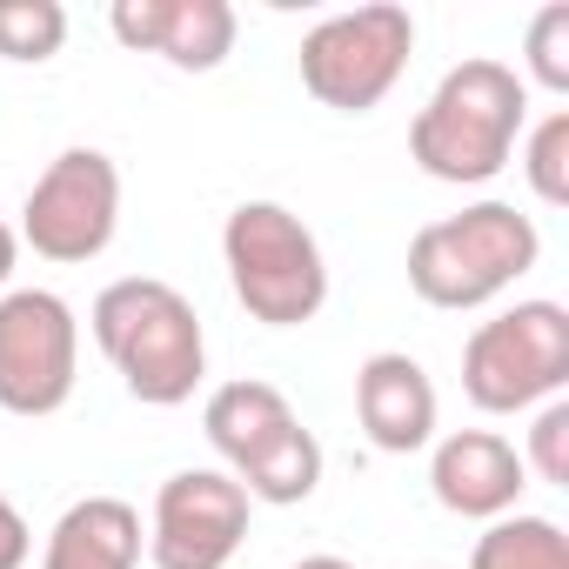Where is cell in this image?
<instances>
[{
	"mask_svg": "<svg viewBox=\"0 0 569 569\" xmlns=\"http://www.w3.org/2000/svg\"><path fill=\"white\" fill-rule=\"evenodd\" d=\"M241 489H248V502H268V509H296V502H309L316 496V482H322V442H316V429H302V416L281 429V436H268L241 469H228Z\"/></svg>",
	"mask_w": 569,
	"mask_h": 569,
	"instance_id": "obj_14",
	"label": "cell"
},
{
	"mask_svg": "<svg viewBox=\"0 0 569 569\" xmlns=\"http://www.w3.org/2000/svg\"><path fill=\"white\" fill-rule=\"evenodd\" d=\"M429 489L449 516L462 522H496L522 502L529 489V469L516 456L509 436L496 429H456V436H436V456H429Z\"/></svg>",
	"mask_w": 569,
	"mask_h": 569,
	"instance_id": "obj_10",
	"label": "cell"
},
{
	"mask_svg": "<svg viewBox=\"0 0 569 569\" xmlns=\"http://www.w3.org/2000/svg\"><path fill=\"white\" fill-rule=\"evenodd\" d=\"M469 569H569V536H562V522H549V516L509 509V516H496V522L476 536Z\"/></svg>",
	"mask_w": 569,
	"mask_h": 569,
	"instance_id": "obj_16",
	"label": "cell"
},
{
	"mask_svg": "<svg viewBox=\"0 0 569 569\" xmlns=\"http://www.w3.org/2000/svg\"><path fill=\"white\" fill-rule=\"evenodd\" d=\"M542 234L529 214H516L509 201H469L462 214H442L429 228H416L409 241V289L429 309H489L502 289L536 268Z\"/></svg>",
	"mask_w": 569,
	"mask_h": 569,
	"instance_id": "obj_3",
	"label": "cell"
},
{
	"mask_svg": "<svg viewBox=\"0 0 569 569\" xmlns=\"http://www.w3.org/2000/svg\"><path fill=\"white\" fill-rule=\"evenodd\" d=\"M88 329L114 362L121 389L148 409H181L208 376V336L194 302L161 274H121L94 296Z\"/></svg>",
	"mask_w": 569,
	"mask_h": 569,
	"instance_id": "obj_1",
	"label": "cell"
},
{
	"mask_svg": "<svg viewBox=\"0 0 569 569\" xmlns=\"http://www.w3.org/2000/svg\"><path fill=\"white\" fill-rule=\"evenodd\" d=\"M228 289L261 329H302L329 302V261L316 228L281 201H241L221 221Z\"/></svg>",
	"mask_w": 569,
	"mask_h": 569,
	"instance_id": "obj_4",
	"label": "cell"
},
{
	"mask_svg": "<svg viewBox=\"0 0 569 569\" xmlns=\"http://www.w3.org/2000/svg\"><path fill=\"white\" fill-rule=\"evenodd\" d=\"M289 422H296V402L281 396L274 382H261V376L221 382V389L208 396V409H201V429H208V442H214V456H221L228 469H241L268 436H281Z\"/></svg>",
	"mask_w": 569,
	"mask_h": 569,
	"instance_id": "obj_13",
	"label": "cell"
},
{
	"mask_svg": "<svg viewBox=\"0 0 569 569\" xmlns=\"http://www.w3.org/2000/svg\"><path fill=\"white\" fill-rule=\"evenodd\" d=\"M68 41L61 0H0V61H54Z\"/></svg>",
	"mask_w": 569,
	"mask_h": 569,
	"instance_id": "obj_17",
	"label": "cell"
},
{
	"mask_svg": "<svg viewBox=\"0 0 569 569\" xmlns=\"http://www.w3.org/2000/svg\"><path fill=\"white\" fill-rule=\"evenodd\" d=\"M248 489L228 469H174L154 489L148 562L154 569H228L248 536Z\"/></svg>",
	"mask_w": 569,
	"mask_h": 569,
	"instance_id": "obj_9",
	"label": "cell"
},
{
	"mask_svg": "<svg viewBox=\"0 0 569 569\" xmlns=\"http://www.w3.org/2000/svg\"><path fill=\"white\" fill-rule=\"evenodd\" d=\"M569 389V309L562 302H516L462 342V396L482 416H522Z\"/></svg>",
	"mask_w": 569,
	"mask_h": 569,
	"instance_id": "obj_5",
	"label": "cell"
},
{
	"mask_svg": "<svg viewBox=\"0 0 569 569\" xmlns=\"http://www.w3.org/2000/svg\"><path fill=\"white\" fill-rule=\"evenodd\" d=\"M14 261H21V234L0 221V296H8V281H14Z\"/></svg>",
	"mask_w": 569,
	"mask_h": 569,
	"instance_id": "obj_22",
	"label": "cell"
},
{
	"mask_svg": "<svg viewBox=\"0 0 569 569\" xmlns=\"http://www.w3.org/2000/svg\"><path fill=\"white\" fill-rule=\"evenodd\" d=\"M409 54H416V14L396 0H369V8L329 14L302 34V88L336 114H369L389 101Z\"/></svg>",
	"mask_w": 569,
	"mask_h": 569,
	"instance_id": "obj_6",
	"label": "cell"
},
{
	"mask_svg": "<svg viewBox=\"0 0 569 569\" xmlns=\"http://www.w3.org/2000/svg\"><path fill=\"white\" fill-rule=\"evenodd\" d=\"M296 569H356V562H349V556H302Z\"/></svg>",
	"mask_w": 569,
	"mask_h": 569,
	"instance_id": "obj_23",
	"label": "cell"
},
{
	"mask_svg": "<svg viewBox=\"0 0 569 569\" xmlns=\"http://www.w3.org/2000/svg\"><path fill=\"white\" fill-rule=\"evenodd\" d=\"M522 121H529V88L509 61H489V54L456 61L422 101V114L409 121V161L429 181L482 188L509 168Z\"/></svg>",
	"mask_w": 569,
	"mask_h": 569,
	"instance_id": "obj_2",
	"label": "cell"
},
{
	"mask_svg": "<svg viewBox=\"0 0 569 569\" xmlns=\"http://www.w3.org/2000/svg\"><path fill=\"white\" fill-rule=\"evenodd\" d=\"M436 382L416 356L402 349H376L362 369H356V422L362 436L382 449V456H416L436 442Z\"/></svg>",
	"mask_w": 569,
	"mask_h": 569,
	"instance_id": "obj_11",
	"label": "cell"
},
{
	"mask_svg": "<svg viewBox=\"0 0 569 569\" xmlns=\"http://www.w3.org/2000/svg\"><path fill=\"white\" fill-rule=\"evenodd\" d=\"M28 556H34V529L14 509V496H0V569H28Z\"/></svg>",
	"mask_w": 569,
	"mask_h": 569,
	"instance_id": "obj_21",
	"label": "cell"
},
{
	"mask_svg": "<svg viewBox=\"0 0 569 569\" xmlns=\"http://www.w3.org/2000/svg\"><path fill=\"white\" fill-rule=\"evenodd\" d=\"M81 376V322L54 289H8L0 296V409L8 416H54L68 409Z\"/></svg>",
	"mask_w": 569,
	"mask_h": 569,
	"instance_id": "obj_8",
	"label": "cell"
},
{
	"mask_svg": "<svg viewBox=\"0 0 569 569\" xmlns=\"http://www.w3.org/2000/svg\"><path fill=\"white\" fill-rule=\"evenodd\" d=\"M522 469L542 476L549 489H569V402H542L536 422H529V449H522Z\"/></svg>",
	"mask_w": 569,
	"mask_h": 569,
	"instance_id": "obj_20",
	"label": "cell"
},
{
	"mask_svg": "<svg viewBox=\"0 0 569 569\" xmlns=\"http://www.w3.org/2000/svg\"><path fill=\"white\" fill-rule=\"evenodd\" d=\"M234 8L228 0H161V34L154 54L181 74H214L234 54Z\"/></svg>",
	"mask_w": 569,
	"mask_h": 569,
	"instance_id": "obj_15",
	"label": "cell"
},
{
	"mask_svg": "<svg viewBox=\"0 0 569 569\" xmlns=\"http://www.w3.org/2000/svg\"><path fill=\"white\" fill-rule=\"evenodd\" d=\"M141 509L121 496H81L48 529L41 569H141Z\"/></svg>",
	"mask_w": 569,
	"mask_h": 569,
	"instance_id": "obj_12",
	"label": "cell"
},
{
	"mask_svg": "<svg viewBox=\"0 0 569 569\" xmlns=\"http://www.w3.org/2000/svg\"><path fill=\"white\" fill-rule=\"evenodd\" d=\"M121 228V168L101 148H61L21 201V241L41 261H94Z\"/></svg>",
	"mask_w": 569,
	"mask_h": 569,
	"instance_id": "obj_7",
	"label": "cell"
},
{
	"mask_svg": "<svg viewBox=\"0 0 569 569\" xmlns=\"http://www.w3.org/2000/svg\"><path fill=\"white\" fill-rule=\"evenodd\" d=\"M522 174L542 208H569V108L542 114L522 141Z\"/></svg>",
	"mask_w": 569,
	"mask_h": 569,
	"instance_id": "obj_18",
	"label": "cell"
},
{
	"mask_svg": "<svg viewBox=\"0 0 569 569\" xmlns=\"http://www.w3.org/2000/svg\"><path fill=\"white\" fill-rule=\"evenodd\" d=\"M522 61H529V81H536V88L569 94V8H562V0H549V8L529 21ZM529 81H522V88H529Z\"/></svg>",
	"mask_w": 569,
	"mask_h": 569,
	"instance_id": "obj_19",
	"label": "cell"
}]
</instances>
